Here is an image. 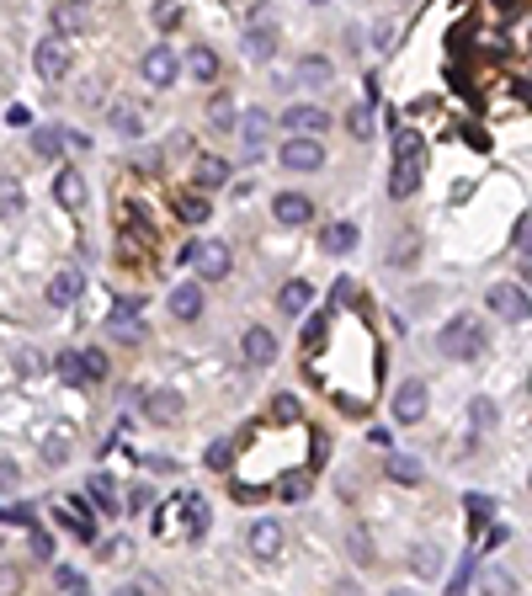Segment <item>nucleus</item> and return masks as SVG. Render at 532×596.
<instances>
[{"mask_svg": "<svg viewBox=\"0 0 532 596\" xmlns=\"http://www.w3.org/2000/svg\"><path fill=\"white\" fill-rule=\"evenodd\" d=\"M437 346H442V357H453V362H474V357L490 346L485 320H480V314H453V320H448V330L437 336Z\"/></svg>", "mask_w": 532, "mask_h": 596, "instance_id": "nucleus-1", "label": "nucleus"}, {"mask_svg": "<svg viewBox=\"0 0 532 596\" xmlns=\"http://www.w3.org/2000/svg\"><path fill=\"white\" fill-rule=\"evenodd\" d=\"M181 261H187L202 282H224V277H229V266H234L229 245H218V240H192V245L181 250Z\"/></svg>", "mask_w": 532, "mask_h": 596, "instance_id": "nucleus-2", "label": "nucleus"}, {"mask_svg": "<svg viewBox=\"0 0 532 596\" xmlns=\"http://www.w3.org/2000/svg\"><path fill=\"white\" fill-rule=\"evenodd\" d=\"M490 314L522 325V320H532V293L522 282H496V288H490Z\"/></svg>", "mask_w": 532, "mask_h": 596, "instance_id": "nucleus-3", "label": "nucleus"}, {"mask_svg": "<svg viewBox=\"0 0 532 596\" xmlns=\"http://www.w3.org/2000/svg\"><path fill=\"white\" fill-rule=\"evenodd\" d=\"M277 160H282L288 171H320V165H325V144H320L314 133H293V139L277 149Z\"/></svg>", "mask_w": 532, "mask_h": 596, "instance_id": "nucleus-4", "label": "nucleus"}, {"mask_svg": "<svg viewBox=\"0 0 532 596\" xmlns=\"http://www.w3.org/2000/svg\"><path fill=\"white\" fill-rule=\"evenodd\" d=\"M245 53H250V59H272V53H277V27H272V11H266V5H256V11H250Z\"/></svg>", "mask_w": 532, "mask_h": 596, "instance_id": "nucleus-5", "label": "nucleus"}, {"mask_svg": "<svg viewBox=\"0 0 532 596\" xmlns=\"http://www.w3.org/2000/svg\"><path fill=\"white\" fill-rule=\"evenodd\" d=\"M394 421H400V426H421V421H426V384H421V378H405V384L394 389Z\"/></svg>", "mask_w": 532, "mask_h": 596, "instance_id": "nucleus-6", "label": "nucleus"}, {"mask_svg": "<svg viewBox=\"0 0 532 596\" xmlns=\"http://www.w3.org/2000/svg\"><path fill=\"white\" fill-rule=\"evenodd\" d=\"M32 64H37V75H43L48 85L64 80V69H69V43H64V32H59V37H43L37 53H32Z\"/></svg>", "mask_w": 532, "mask_h": 596, "instance_id": "nucleus-7", "label": "nucleus"}, {"mask_svg": "<svg viewBox=\"0 0 532 596\" xmlns=\"http://www.w3.org/2000/svg\"><path fill=\"white\" fill-rule=\"evenodd\" d=\"M266 133H272V117H266L261 107H250V112L240 117V155H245V160H261Z\"/></svg>", "mask_w": 532, "mask_h": 596, "instance_id": "nucleus-8", "label": "nucleus"}, {"mask_svg": "<svg viewBox=\"0 0 532 596\" xmlns=\"http://www.w3.org/2000/svg\"><path fill=\"white\" fill-rule=\"evenodd\" d=\"M107 330H117L123 341H139V336H144V320H139V293H123V298L107 309Z\"/></svg>", "mask_w": 532, "mask_h": 596, "instance_id": "nucleus-9", "label": "nucleus"}, {"mask_svg": "<svg viewBox=\"0 0 532 596\" xmlns=\"http://www.w3.org/2000/svg\"><path fill=\"white\" fill-rule=\"evenodd\" d=\"M181 410H187V400L176 389H149L144 394V421H155V426H176Z\"/></svg>", "mask_w": 532, "mask_h": 596, "instance_id": "nucleus-10", "label": "nucleus"}, {"mask_svg": "<svg viewBox=\"0 0 532 596\" xmlns=\"http://www.w3.org/2000/svg\"><path fill=\"white\" fill-rule=\"evenodd\" d=\"M176 69H181V64H176V53H171L165 43H155V48L144 53V80H149V85H160V91L176 85Z\"/></svg>", "mask_w": 532, "mask_h": 596, "instance_id": "nucleus-11", "label": "nucleus"}, {"mask_svg": "<svg viewBox=\"0 0 532 596\" xmlns=\"http://www.w3.org/2000/svg\"><path fill=\"white\" fill-rule=\"evenodd\" d=\"M80 288H85L80 266H59V272L48 277V304H53V309H69V304L80 298Z\"/></svg>", "mask_w": 532, "mask_h": 596, "instance_id": "nucleus-12", "label": "nucleus"}, {"mask_svg": "<svg viewBox=\"0 0 532 596\" xmlns=\"http://www.w3.org/2000/svg\"><path fill=\"white\" fill-rule=\"evenodd\" d=\"M240 346H245V362H256V368H266V362H277V336H272L266 325H250Z\"/></svg>", "mask_w": 532, "mask_h": 596, "instance_id": "nucleus-13", "label": "nucleus"}, {"mask_svg": "<svg viewBox=\"0 0 532 596\" xmlns=\"http://www.w3.org/2000/svg\"><path fill=\"white\" fill-rule=\"evenodd\" d=\"M325 123H330V117H325L320 107H309V101H298V107L282 112V128H288V133H325Z\"/></svg>", "mask_w": 532, "mask_h": 596, "instance_id": "nucleus-14", "label": "nucleus"}, {"mask_svg": "<svg viewBox=\"0 0 532 596\" xmlns=\"http://www.w3.org/2000/svg\"><path fill=\"white\" fill-rule=\"evenodd\" d=\"M53 197H59V208H85V176L75 165H64L53 176Z\"/></svg>", "mask_w": 532, "mask_h": 596, "instance_id": "nucleus-15", "label": "nucleus"}, {"mask_svg": "<svg viewBox=\"0 0 532 596\" xmlns=\"http://www.w3.org/2000/svg\"><path fill=\"white\" fill-rule=\"evenodd\" d=\"M272 213H277V224H309V219H314V203H309L304 192H277Z\"/></svg>", "mask_w": 532, "mask_h": 596, "instance_id": "nucleus-16", "label": "nucleus"}, {"mask_svg": "<svg viewBox=\"0 0 532 596\" xmlns=\"http://www.w3.org/2000/svg\"><path fill=\"white\" fill-rule=\"evenodd\" d=\"M416 187H421V160H400L394 155V176H389V197H416Z\"/></svg>", "mask_w": 532, "mask_h": 596, "instance_id": "nucleus-17", "label": "nucleus"}, {"mask_svg": "<svg viewBox=\"0 0 532 596\" xmlns=\"http://www.w3.org/2000/svg\"><path fill=\"white\" fill-rule=\"evenodd\" d=\"M53 517H59L64 533H75V538H96V528H91V517H85V501H59Z\"/></svg>", "mask_w": 532, "mask_h": 596, "instance_id": "nucleus-18", "label": "nucleus"}, {"mask_svg": "<svg viewBox=\"0 0 532 596\" xmlns=\"http://www.w3.org/2000/svg\"><path fill=\"white\" fill-rule=\"evenodd\" d=\"M171 314H176V320H197V314H202V282L171 288Z\"/></svg>", "mask_w": 532, "mask_h": 596, "instance_id": "nucleus-19", "label": "nucleus"}, {"mask_svg": "<svg viewBox=\"0 0 532 596\" xmlns=\"http://www.w3.org/2000/svg\"><path fill=\"white\" fill-rule=\"evenodd\" d=\"M250 554L256 560H277L282 554V528L277 522H256L250 528Z\"/></svg>", "mask_w": 532, "mask_h": 596, "instance_id": "nucleus-20", "label": "nucleus"}, {"mask_svg": "<svg viewBox=\"0 0 532 596\" xmlns=\"http://www.w3.org/2000/svg\"><path fill=\"white\" fill-rule=\"evenodd\" d=\"M192 176H197V187H202V192H213V187H224V181H229V160H218V155H197Z\"/></svg>", "mask_w": 532, "mask_h": 596, "instance_id": "nucleus-21", "label": "nucleus"}, {"mask_svg": "<svg viewBox=\"0 0 532 596\" xmlns=\"http://www.w3.org/2000/svg\"><path fill=\"white\" fill-rule=\"evenodd\" d=\"M352 245H357V224H325V229H320V250L346 256Z\"/></svg>", "mask_w": 532, "mask_h": 596, "instance_id": "nucleus-22", "label": "nucleus"}, {"mask_svg": "<svg viewBox=\"0 0 532 596\" xmlns=\"http://www.w3.org/2000/svg\"><path fill=\"white\" fill-rule=\"evenodd\" d=\"M309 298H314V288H309V282H298V277L277 288V309H282V314H304V309H309Z\"/></svg>", "mask_w": 532, "mask_h": 596, "instance_id": "nucleus-23", "label": "nucleus"}, {"mask_svg": "<svg viewBox=\"0 0 532 596\" xmlns=\"http://www.w3.org/2000/svg\"><path fill=\"white\" fill-rule=\"evenodd\" d=\"M85 496L96 501V512H101V517H117V512H128V506H117V485H112L107 474H96V480L85 485Z\"/></svg>", "mask_w": 532, "mask_h": 596, "instance_id": "nucleus-24", "label": "nucleus"}, {"mask_svg": "<svg viewBox=\"0 0 532 596\" xmlns=\"http://www.w3.org/2000/svg\"><path fill=\"white\" fill-rule=\"evenodd\" d=\"M330 75H336V64H330L325 53H304V59H298V85H325Z\"/></svg>", "mask_w": 532, "mask_h": 596, "instance_id": "nucleus-25", "label": "nucleus"}, {"mask_svg": "<svg viewBox=\"0 0 532 596\" xmlns=\"http://www.w3.org/2000/svg\"><path fill=\"white\" fill-rule=\"evenodd\" d=\"M181 528H187L192 538L208 533V501H202V496H181Z\"/></svg>", "mask_w": 532, "mask_h": 596, "instance_id": "nucleus-26", "label": "nucleus"}, {"mask_svg": "<svg viewBox=\"0 0 532 596\" xmlns=\"http://www.w3.org/2000/svg\"><path fill=\"white\" fill-rule=\"evenodd\" d=\"M187 69H192V80H218V53L197 43V48L187 53Z\"/></svg>", "mask_w": 532, "mask_h": 596, "instance_id": "nucleus-27", "label": "nucleus"}, {"mask_svg": "<svg viewBox=\"0 0 532 596\" xmlns=\"http://www.w3.org/2000/svg\"><path fill=\"white\" fill-rule=\"evenodd\" d=\"M53 368H59L64 384H91V373H85V352H59Z\"/></svg>", "mask_w": 532, "mask_h": 596, "instance_id": "nucleus-28", "label": "nucleus"}, {"mask_svg": "<svg viewBox=\"0 0 532 596\" xmlns=\"http://www.w3.org/2000/svg\"><path fill=\"white\" fill-rule=\"evenodd\" d=\"M64 144H80V139H69L64 128H37L32 133V149L37 155H64Z\"/></svg>", "mask_w": 532, "mask_h": 596, "instance_id": "nucleus-29", "label": "nucleus"}, {"mask_svg": "<svg viewBox=\"0 0 532 596\" xmlns=\"http://www.w3.org/2000/svg\"><path fill=\"white\" fill-rule=\"evenodd\" d=\"M394 155L400 160H426V139L416 128H394Z\"/></svg>", "mask_w": 532, "mask_h": 596, "instance_id": "nucleus-30", "label": "nucleus"}, {"mask_svg": "<svg viewBox=\"0 0 532 596\" xmlns=\"http://www.w3.org/2000/svg\"><path fill=\"white\" fill-rule=\"evenodd\" d=\"M112 128H117L123 139H139V133H144V117H139V107H128V101H123V107H112Z\"/></svg>", "mask_w": 532, "mask_h": 596, "instance_id": "nucleus-31", "label": "nucleus"}, {"mask_svg": "<svg viewBox=\"0 0 532 596\" xmlns=\"http://www.w3.org/2000/svg\"><path fill=\"white\" fill-rule=\"evenodd\" d=\"M496 416H501V410H496V400H485V394H474V400H469V426H474V432H490V426H496Z\"/></svg>", "mask_w": 532, "mask_h": 596, "instance_id": "nucleus-32", "label": "nucleus"}, {"mask_svg": "<svg viewBox=\"0 0 532 596\" xmlns=\"http://www.w3.org/2000/svg\"><path fill=\"white\" fill-rule=\"evenodd\" d=\"M240 458V448L229 442V437H218V442H208V469L213 474H229V464Z\"/></svg>", "mask_w": 532, "mask_h": 596, "instance_id": "nucleus-33", "label": "nucleus"}, {"mask_svg": "<svg viewBox=\"0 0 532 596\" xmlns=\"http://www.w3.org/2000/svg\"><path fill=\"white\" fill-rule=\"evenodd\" d=\"M53 32H64V37L80 32V0H59L53 5Z\"/></svg>", "mask_w": 532, "mask_h": 596, "instance_id": "nucleus-34", "label": "nucleus"}, {"mask_svg": "<svg viewBox=\"0 0 532 596\" xmlns=\"http://www.w3.org/2000/svg\"><path fill=\"white\" fill-rule=\"evenodd\" d=\"M346 128H352V139H368L373 133V101H357L352 117H346Z\"/></svg>", "mask_w": 532, "mask_h": 596, "instance_id": "nucleus-35", "label": "nucleus"}, {"mask_svg": "<svg viewBox=\"0 0 532 596\" xmlns=\"http://www.w3.org/2000/svg\"><path fill=\"white\" fill-rule=\"evenodd\" d=\"M37 368H43V357H37L32 346H21V352H11V373H16V378H37Z\"/></svg>", "mask_w": 532, "mask_h": 596, "instance_id": "nucleus-36", "label": "nucleus"}, {"mask_svg": "<svg viewBox=\"0 0 532 596\" xmlns=\"http://www.w3.org/2000/svg\"><path fill=\"white\" fill-rule=\"evenodd\" d=\"M389 480L394 485H421V464L416 458H389Z\"/></svg>", "mask_w": 532, "mask_h": 596, "instance_id": "nucleus-37", "label": "nucleus"}, {"mask_svg": "<svg viewBox=\"0 0 532 596\" xmlns=\"http://www.w3.org/2000/svg\"><path fill=\"white\" fill-rule=\"evenodd\" d=\"M277 496H282V501H304V496H309V474H298V469L282 474V480H277Z\"/></svg>", "mask_w": 532, "mask_h": 596, "instance_id": "nucleus-38", "label": "nucleus"}, {"mask_svg": "<svg viewBox=\"0 0 532 596\" xmlns=\"http://www.w3.org/2000/svg\"><path fill=\"white\" fill-rule=\"evenodd\" d=\"M464 506H469V522H474V528H485V522L496 517V501H490V496H480V490H474V496H464Z\"/></svg>", "mask_w": 532, "mask_h": 596, "instance_id": "nucleus-39", "label": "nucleus"}, {"mask_svg": "<svg viewBox=\"0 0 532 596\" xmlns=\"http://www.w3.org/2000/svg\"><path fill=\"white\" fill-rule=\"evenodd\" d=\"M208 213H213V208H208V197H202V192H197V197H192V192L181 197V219H187V224H202Z\"/></svg>", "mask_w": 532, "mask_h": 596, "instance_id": "nucleus-40", "label": "nucleus"}, {"mask_svg": "<svg viewBox=\"0 0 532 596\" xmlns=\"http://www.w3.org/2000/svg\"><path fill=\"white\" fill-rule=\"evenodd\" d=\"M410 565H416V576H437V570H442V560H437V549H432V544H421V549L410 554Z\"/></svg>", "mask_w": 532, "mask_h": 596, "instance_id": "nucleus-41", "label": "nucleus"}, {"mask_svg": "<svg viewBox=\"0 0 532 596\" xmlns=\"http://www.w3.org/2000/svg\"><path fill=\"white\" fill-rule=\"evenodd\" d=\"M85 373H91V384L107 378V352H101V346H85Z\"/></svg>", "mask_w": 532, "mask_h": 596, "instance_id": "nucleus-42", "label": "nucleus"}, {"mask_svg": "<svg viewBox=\"0 0 532 596\" xmlns=\"http://www.w3.org/2000/svg\"><path fill=\"white\" fill-rule=\"evenodd\" d=\"M64 453H69V437H64V432H48V442H43V458H48V464H64Z\"/></svg>", "mask_w": 532, "mask_h": 596, "instance_id": "nucleus-43", "label": "nucleus"}, {"mask_svg": "<svg viewBox=\"0 0 532 596\" xmlns=\"http://www.w3.org/2000/svg\"><path fill=\"white\" fill-rule=\"evenodd\" d=\"M352 560H357V565H373V538H368L362 528H352Z\"/></svg>", "mask_w": 532, "mask_h": 596, "instance_id": "nucleus-44", "label": "nucleus"}, {"mask_svg": "<svg viewBox=\"0 0 532 596\" xmlns=\"http://www.w3.org/2000/svg\"><path fill=\"white\" fill-rule=\"evenodd\" d=\"M53 581H59V592H85V576H80L75 565H59V570H53Z\"/></svg>", "mask_w": 532, "mask_h": 596, "instance_id": "nucleus-45", "label": "nucleus"}, {"mask_svg": "<svg viewBox=\"0 0 532 596\" xmlns=\"http://www.w3.org/2000/svg\"><path fill=\"white\" fill-rule=\"evenodd\" d=\"M0 517H5V528H32V506H21V501H11Z\"/></svg>", "mask_w": 532, "mask_h": 596, "instance_id": "nucleus-46", "label": "nucleus"}, {"mask_svg": "<svg viewBox=\"0 0 532 596\" xmlns=\"http://www.w3.org/2000/svg\"><path fill=\"white\" fill-rule=\"evenodd\" d=\"M208 112H213V123H218V128H234V123H229V117H234V101H229V96H213V107H208Z\"/></svg>", "mask_w": 532, "mask_h": 596, "instance_id": "nucleus-47", "label": "nucleus"}, {"mask_svg": "<svg viewBox=\"0 0 532 596\" xmlns=\"http://www.w3.org/2000/svg\"><path fill=\"white\" fill-rule=\"evenodd\" d=\"M21 208H27V197H21V187H16V181H5V219H16Z\"/></svg>", "mask_w": 532, "mask_h": 596, "instance_id": "nucleus-48", "label": "nucleus"}, {"mask_svg": "<svg viewBox=\"0 0 532 596\" xmlns=\"http://www.w3.org/2000/svg\"><path fill=\"white\" fill-rule=\"evenodd\" d=\"M416 261V240H400L394 250H389V266H410Z\"/></svg>", "mask_w": 532, "mask_h": 596, "instance_id": "nucleus-49", "label": "nucleus"}, {"mask_svg": "<svg viewBox=\"0 0 532 596\" xmlns=\"http://www.w3.org/2000/svg\"><path fill=\"white\" fill-rule=\"evenodd\" d=\"M272 416H282V421H298V400H293V394H277V400H272Z\"/></svg>", "mask_w": 532, "mask_h": 596, "instance_id": "nucleus-50", "label": "nucleus"}, {"mask_svg": "<svg viewBox=\"0 0 532 596\" xmlns=\"http://www.w3.org/2000/svg\"><path fill=\"white\" fill-rule=\"evenodd\" d=\"M149 506H155L149 485H133V490H128V512H149Z\"/></svg>", "mask_w": 532, "mask_h": 596, "instance_id": "nucleus-51", "label": "nucleus"}, {"mask_svg": "<svg viewBox=\"0 0 532 596\" xmlns=\"http://www.w3.org/2000/svg\"><path fill=\"white\" fill-rule=\"evenodd\" d=\"M5 123H11V128H32V112H27L21 101H11V107H5Z\"/></svg>", "mask_w": 532, "mask_h": 596, "instance_id": "nucleus-52", "label": "nucleus"}, {"mask_svg": "<svg viewBox=\"0 0 532 596\" xmlns=\"http://www.w3.org/2000/svg\"><path fill=\"white\" fill-rule=\"evenodd\" d=\"M27 549H32V560H48V554H53L48 533H27Z\"/></svg>", "mask_w": 532, "mask_h": 596, "instance_id": "nucleus-53", "label": "nucleus"}, {"mask_svg": "<svg viewBox=\"0 0 532 596\" xmlns=\"http://www.w3.org/2000/svg\"><path fill=\"white\" fill-rule=\"evenodd\" d=\"M155 16H160V27H171V21H176V0H160V11H155Z\"/></svg>", "mask_w": 532, "mask_h": 596, "instance_id": "nucleus-54", "label": "nucleus"}, {"mask_svg": "<svg viewBox=\"0 0 532 596\" xmlns=\"http://www.w3.org/2000/svg\"><path fill=\"white\" fill-rule=\"evenodd\" d=\"M522 277L532 282V256H522Z\"/></svg>", "mask_w": 532, "mask_h": 596, "instance_id": "nucleus-55", "label": "nucleus"}, {"mask_svg": "<svg viewBox=\"0 0 532 596\" xmlns=\"http://www.w3.org/2000/svg\"><path fill=\"white\" fill-rule=\"evenodd\" d=\"M522 32H528V48H532V21H528V27H522Z\"/></svg>", "mask_w": 532, "mask_h": 596, "instance_id": "nucleus-56", "label": "nucleus"}, {"mask_svg": "<svg viewBox=\"0 0 532 596\" xmlns=\"http://www.w3.org/2000/svg\"><path fill=\"white\" fill-rule=\"evenodd\" d=\"M528 389H532V373H528Z\"/></svg>", "mask_w": 532, "mask_h": 596, "instance_id": "nucleus-57", "label": "nucleus"}, {"mask_svg": "<svg viewBox=\"0 0 532 596\" xmlns=\"http://www.w3.org/2000/svg\"><path fill=\"white\" fill-rule=\"evenodd\" d=\"M314 5H325V0H314Z\"/></svg>", "mask_w": 532, "mask_h": 596, "instance_id": "nucleus-58", "label": "nucleus"}, {"mask_svg": "<svg viewBox=\"0 0 532 596\" xmlns=\"http://www.w3.org/2000/svg\"><path fill=\"white\" fill-rule=\"evenodd\" d=\"M80 5H91V0H80Z\"/></svg>", "mask_w": 532, "mask_h": 596, "instance_id": "nucleus-59", "label": "nucleus"}]
</instances>
